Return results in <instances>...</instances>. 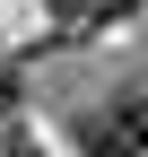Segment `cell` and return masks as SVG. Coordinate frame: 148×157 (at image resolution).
Segmentation results:
<instances>
[{"label": "cell", "mask_w": 148, "mask_h": 157, "mask_svg": "<svg viewBox=\"0 0 148 157\" xmlns=\"http://www.w3.org/2000/svg\"><path fill=\"white\" fill-rule=\"evenodd\" d=\"M70 140L87 157H148V87H122V96H105V105H87L79 122H70Z\"/></svg>", "instance_id": "6da1fadb"}, {"label": "cell", "mask_w": 148, "mask_h": 157, "mask_svg": "<svg viewBox=\"0 0 148 157\" xmlns=\"http://www.w3.org/2000/svg\"><path fill=\"white\" fill-rule=\"evenodd\" d=\"M139 0H52V44H87V35H113Z\"/></svg>", "instance_id": "7a4b0ae2"}, {"label": "cell", "mask_w": 148, "mask_h": 157, "mask_svg": "<svg viewBox=\"0 0 148 157\" xmlns=\"http://www.w3.org/2000/svg\"><path fill=\"white\" fill-rule=\"evenodd\" d=\"M17 105H26V70H17V61H0V122H9Z\"/></svg>", "instance_id": "3957f363"}, {"label": "cell", "mask_w": 148, "mask_h": 157, "mask_svg": "<svg viewBox=\"0 0 148 157\" xmlns=\"http://www.w3.org/2000/svg\"><path fill=\"white\" fill-rule=\"evenodd\" d=\"M0 157H44V148H35L26 131H0Z\"/></svg>", "instance_id": "277c9868"}]
</instances>
